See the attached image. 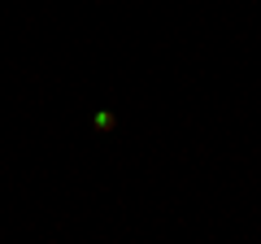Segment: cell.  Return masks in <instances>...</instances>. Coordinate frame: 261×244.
Instances as JSON below:
<instances>
[{"label": "cell", "instance_id": "obj_1", "mask_svg": "<svg viewBox=\"0 0 261 244\" xmlns=\"http://www.w3.org/2000/svg\"><path fill=\"white\" fill-rule=\"evenodd\" d=\"M92 122H96V131H113V127H118V118H113L109 109H96V118H92Z\"/></svg>", "mask_w": 261, "mask_h": 244}]
</instances>
